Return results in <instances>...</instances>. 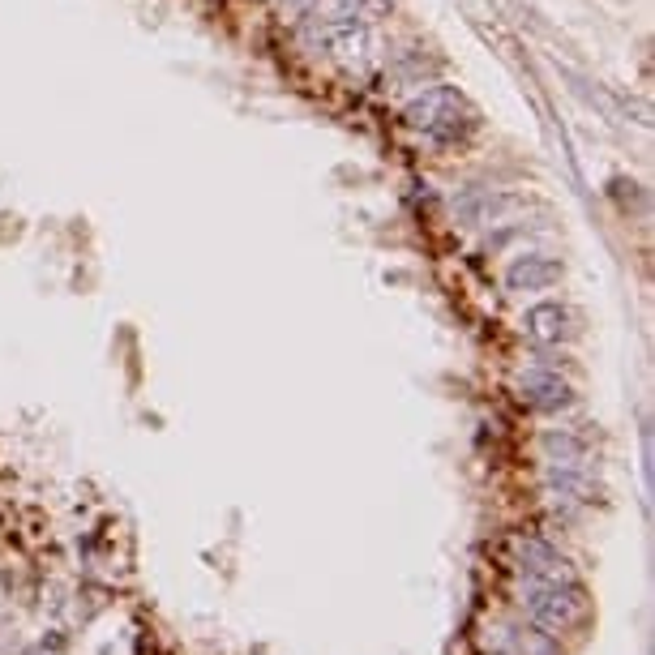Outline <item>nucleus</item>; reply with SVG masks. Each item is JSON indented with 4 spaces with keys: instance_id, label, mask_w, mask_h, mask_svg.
Instances as JSON below:
<instances>
[{
    "instance_id": "f257e3e1",
    "label": "nucleus",
    "mask_w": 655,
    "mask_h": 655,
    "mask_svg": "<svg viewBox=\"0 0 655 655\" xmlns=\"http://www.w3.org/2000/svg\"><path fill=\"white\" fill-rule=\"evenodd\" d=\"M527 613L544 634H566L578 621H587L591 604L583 596V587L574 583H536L527 591Z\"/></svg>"
},
{
    "instance_id": "f03ea898",
    "label": "nucleus",
    "mask_w": 655,
    "mask_h": 655,
    "mask_svg": "<svg viewBox=\"0 0 655 655\" xmlns=\"http://www.w3.org/2000/svg\"><path fill=\"white\" fill-rule=\"evenodd\" d=\"M514 548H519V561H523V570L531 574V583H574L570 566H566V561H561L548 544H540V540H519Z\"/></svg>"
},
{
    "instance_id": "7ed1b4c3",
    "label": "nucleus",
    "mask_w": 655,
    "mask_h": 655,
    "mask_svg": "<svg viewBox=\"0 0 655 655\" xmlns=\"http://www.w3.org/2000/svg\"><path fill=\"white\" fill-rule=\"evenodd\" d=\"M510 638L501 647H506V655H561L557 647V638L553 634H544L540 626L536 630H506Z\"/></svg>"
}]
</instances>
